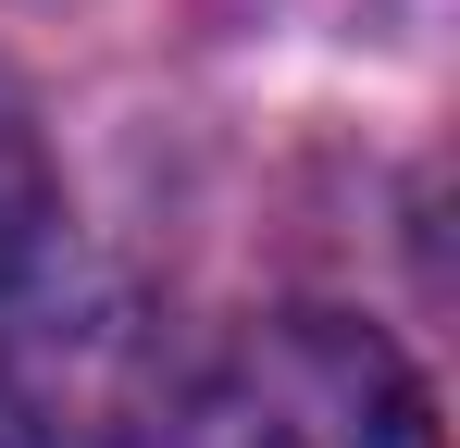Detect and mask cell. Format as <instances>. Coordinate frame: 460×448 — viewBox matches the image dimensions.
Wrapping results in <instances>:
<instances>
[{"label": "cell", "mask_w": 460, "mask_h": 448, "mask_svg": "<svg viewBox=\"0 0 460 448\" xmlns=\"http://www.w3.org/2000/svg\"><path fill=\"white\" fill-rule=\"evenodd\" d=\"M187 424L174 299L75 237L0 262V448H162Z\"/></svg>", "instance_id": "6da1fadb"}, {"label": "cell", "mask_w": 460, "mask_h": 448, "mask_svg": "<svg viewBox=\"0 0 460 448\" xmlns=\"http://www.w3.org/2000/svg\"><path fill=\"white\" fill-rule=\"evenodd\" d=\"M225 448H436V411L374 324L299 311L249 349L225 399Z\"/></svg>", "instance_id": "7a4b0ae2"}]
</instances>
